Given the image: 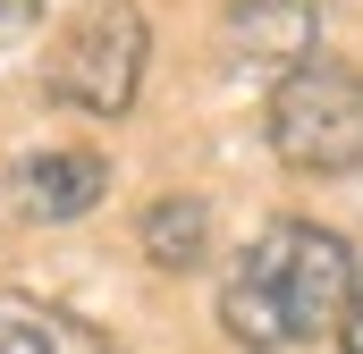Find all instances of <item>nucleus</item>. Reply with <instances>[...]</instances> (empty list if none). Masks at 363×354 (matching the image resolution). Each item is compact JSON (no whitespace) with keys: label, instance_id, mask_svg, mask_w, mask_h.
<instances>
[{"label":"nucleus","instance_id":"1","mask_svg":"<svg viewBox=\"0 0 363 354\" xmlns=\"http://www.w3.org/2000/svg\"><path fill=\"white\" fill-rule=\"evenodd\" d=\"M355 253L338 228H313V219H271L220 278V321L245 354H287L313 346L321 329H347V304H355Z\"/></svg>","mask_w":363,"mask_h":354},{"label":"nucleus","instance_id":"2","mask_svg":"<svg viewBox=\"0 0 363 354\" xmlns=\"http://www.w3.org/2000/svg\"><path fill=\"white\" fill-rule=\"evenodd\" d=\"M262 127H271V152L287 169H304V177L355 169L363 161V76L347 59H321V51H313L296 76L271 85Z\"/></svg>","mask_w":363,"mask_h":354},{"label":"nucleus","instance_id":"3","mask_svg":"<svg viewBox=\"0 0 363 354\" xmlns=\"http://www.w3.org/2000/svg\"><path fill=\"white\" fill-rule=\"evenodd\" d=\"M144 51H152L144 8H135V0H93L85 17L60 25L51 59H43V85L60 93L68 110L118 118V110L135 101V85H144Z\"/></svg>","mask_w":363,"mask_h":354},{"label":"nucleus","instance_id":"4","mask_svg":"<svg viewBox=\"0 0 363 354\" xmlns=\"http://www.w3.org/2000/svg\"><path fill=\"white\" fill-rule=\"evenodd\" d=\"M220 42H228L237 68L296 76L313 59V42H321V17H313V0H237L228 25H220Z\"/></svg>","mask_w":363,"mask_h":354},{"label":"nucleus","instance_id":"5","mask_svg":"<svg viewBox=\"0 0 363 354\" xmlns=\"http://www.w3.org/2000/svg\"><path fill=\"white\" fill-rule=\"evenodd\" d=\"M9 194H17L26 219H85L110 194V161L101 152H26L9 169Z\"/></svg>","mask_w":363,"mask_h":354},{"label":"nucleus","instance_id":"6","mask_svg":"<svg viewBox=\"0 0 363 354\" xmlns=\"http://www.w3.org/2000/svg\"><path fill=\"white\" fill-rule=\"evenodd\" d=\"M0 354H127L118 338H101L93 321L34 304V295H0Z\"/></svg>","mask_w":363,"mask_h":354},{"label":"nucleus","instance_id":"7","mask_svg":"<svg viewBox=\"0 0 363 354\" xmlns=\"http://www.w3.org/2000/svg\"><path fill=\"white\" fill-rule=\"evenodd\" d=\"M203 245H211V211H203L194 194H161V202L144 211V253L161 270H194Z\"/></svg>","mask_w":363,"mask_h":354},{"label":"nucleus","instance_id":"8","mask_svg":"<svg viewBox=\"0 0 363 354\" xmlns=\"http://www.w3.org/2000/svg\"><path fill=\"white\" fill-rule=\"evenodd\" d=\"M338 338H347V354H363V270H355V304H347V329Z\"/></svg>","mask_w":363,"mask_h":354},{"label":"nucleus","instance_id":"9","mask_svg":"<svg viewBox=\"0 0 363 354\" xmlns=\"http://www.w3.org/2000/svg\"><path fill=\"white\" fill-rule=\"evenodd\" d=\"M26 17H34V0H0V42H9V34H17Z\"/></svg>","mask_w":363,"mask_h":354}]
</instances>
